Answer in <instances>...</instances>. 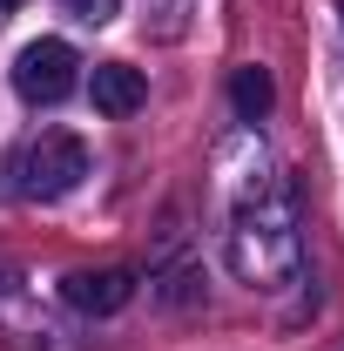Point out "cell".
Segmentation results:
<instances>
[{
  "label": "cell",
  "instance_id": "cell-7",
  "mask_svg": "<svg viewBox=\"0 0 344 351\" xmlns=\"http://www.w3.org/2000/svg\"><path fill=\"white\" fill-rule=\"evenodd\" d=\"M61 7H68V14H82V21H95V27H101V21H115V7H122V0H61Z\"/></svg>",
  "mask_w": 344,
  "mask_h": 351
},
{
  "label": "cell",
  "instance_id": "cell-6",
  "mask_svg": "<svg viewBox=\"0 0 344 351\" xmlns=\"http://www.w3.org/2000/svg\"><path fill=\"white\" fill-rule=\"evenodd\" d=\"M230 101H236V115H243V122H263V115L277 108V82H270L263 68H236V82H230Z\"/></svg>",
  "mask_w": 344,
  "mask_h": 351
},
{
  "label": "cell",
  "instance_id": "cell-9",
  "mask_svg": "<svg viewBox=\"0 0 344 351\" xmlns=\"http://www.w3.org/2000/svg\"><path fill=\"white\" fill-rule=\"evenodd\" d=\"M14 7H21V0H0V14H14Z\"/></svg>",
  "mask_w": 344,
  "mask_h": 351
},
{
  "label": "cell",
  "instance_id": "cell-2",
  "mask_svg": "<svg viewBox=\"0 0 344 351\" xmlns=\"http://www.w3.org/2000/svg\"><path fill=\"white\" fill-rule=\"evenodd\" d=\"M82 176H88V142L68 129H41L14 162V189L34 196V203H54V196L82 189Z\"/></svg>",
  "mask_w": 344,
  "mask_h": 351
},
{
  "label": "cell",
  "instance_id": "cell-8",
  "mask_svg": "<svg viewBox=\"0 0 344 351\" xmlns=\"http://www.w3.org/2000/svg\"><path fill=\"white\" fill-rule=\"evenodd\" d=\"M7 284H14V263H0V291H7Z\"/></svg>",
  "mask_w": 344,
  "mask_h": 351
},
{
  "label": "cell",
  "instance_id": "cell-1",
  "mask_svg": "<svg viewBox=\"0 0 344 351\" xmlns=\"http://www.w3.org/2000/svg\"><path fill=\"white\" fill-rule=\"evenodd\" d=\"M230 263H236V277H250V284H277V277L297 270V230H291L284 196H270V203H243V210H236Z\"/></svg>",
  "mask_w": 344,
  "mask_h": 351
},
{
  "label": "cell",
  "instance_id": "cell-10",
  "mask_svg": "<svg viewBox=\"0 0 344 351\" xmlns=\"http://www.w3.org/2000/svg\"><path fill=\"white\" fill-rule=\"evenodd\" d=\"M338 14H344V0H338Z\"/></svg>",
  "mask_w": 344,
  "mask_h": 351
},
{
  "label": "cell",
  "instance_id": "cell-11",
  "mask_svg": "<svg viewBox=\"0 0 344 351\" xmlns=\"http://www.w3.org/2000/svg\"><path fill=\"white\" fill-rule=\"evenodd\" d=\"M0 21H7V14H0Z\"/></svg>",
  "mask_w": 344,
  "mask_h": 351
},
{
  "label": "cell",
  "instance_id": "cell-5",
  "mask_svg": "<svg viewBox=\"0 0 344 351\" xmlns=\"http://www.w3.org/2000/svg\"><path fill=\"white\" fill-rule=\"evenodd\" d=\"M88 95H95L101 115H135L149 101V82H142V68H129V61H101L95 82H88Z\"/></svg>",
  "mask_w": 344,
  "mask_h": 351
},
{
  "label": "cell",
  "instance_id": "cell-3",
  "mask_svg": "<svg viewBox=\"0 0 344 351\" xmlns=\"http://www.w3.org/2000/svg\"><path fill=\"white\" fill-rule=\"evenodd\" d=\"M75 47L68 41H27L21 47V61H14V88H21V101H34V108H54V101H68L75 95Z\"/></svg>",
  "mask_w": 344,
  "mask_h": 351
},
{
  "label": "cell",
  "instance_id": "cell-4",
  "mask_svg": "<svg viewBox=\"0 0 344 351\" xmlns=\"http://www.w3.org/2000/svg\"><path fill=\"white\" fill-rule=\"evenodd\" d=\"M61 298H68L75 311L108 317V311H122L135 298V277L129 270H75V277H61Z\"/></svg>",
  "mask_w": 344,
  "mask_h": 351
}]
</instances>
